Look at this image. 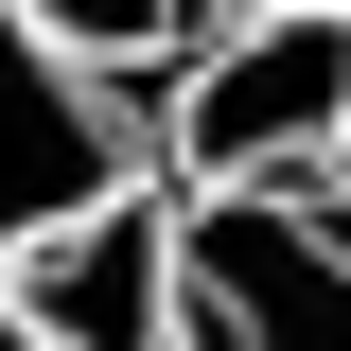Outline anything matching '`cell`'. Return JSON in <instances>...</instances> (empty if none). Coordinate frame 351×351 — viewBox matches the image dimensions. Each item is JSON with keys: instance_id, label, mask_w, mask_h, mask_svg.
Here are the masks:
<instances>
[{"instance_id": "277c9868", "label": "cell", "mask_w": 351, "mask_h": 351, "mask_svg": "<svg viewBox=\"0 0 351 351\" xmlns=\"http://www.w3.org/2000/svg\"><path fill=\"white\" fill-rule=\"evenodd\" d=\"M0 299H18L36 351H176V193L141 176V193L71 211L53 246L0 263Z\"/></svg>"}, {"instance_id": "5b68a950", "label": "cell", "mask_w": 351, "mask_h": 351, "mask_svg": "<svg viewBox=\"0 0 351 351\" xmlns=\"http://www.w3.org/2000/svg\"><path fill=\"white\" fill-rule=\"evenodd\" d=\"M0 18H36L53 53H71L88 88H123V106H158L193 53H211V18L228 0H0Z\"/></svg>"}, {"instance_id": "52a82bcc", "label": "cell", "mask_w": 351, "mask_h": 351, "mask_svg": "<svg viewBox=\"0 0 351 351\" xmlns=\"http://www.w3.org/2000/svg\"><path fill=\"white\" fill-rule=\"evenodd\" d=\"M0 351H36V334H18V299H0Z\"/></svg>"}, {"instance_id": "8992f818", "label": "cell", "mask_w": 351, "mask_h": 351, "mask_svg": "<svg viewBox=\"0 0 351 351\" xmlns=\"http://www.w3.org/2000/svg\"><path fill=\"white\" fill-rule=\"evenodd\" d=\"M316 193H334V211H351V141H334V176H316Z\"/></svg>"}, {"instance_id": "3957f363", "label": "cell", "mask_w": 351, "mask_h": 351, "mask_svg": "<svg viewBox=\"0 0 351 351\" xmlns=\"http://www.w3.org/2000/svg\"><path fill=\"white\" fill-rule=\"evenodd\" d=\"M141 176H158L141 106H123V88H88L36 18H0V263L53 246V228L106 211V193H141Z\"/></svg>"}, {"instance_id": "6da1fadb", "label": "cell", "mask_w": 351, "mask_h": 351, "mask_svg": "<svg viewBox=\"0 0 351 351\" xmlns=\"http://www.w3.org/2000/svg\"><path fill=\"white\" fill-rule=\"evenodd\" d=\"M158 193H316L351 141V0H263L211 18V53L141 106Z\"/></svg>"}, {"instance_id": "ba28073f", "label": "cell", "mask_w": 351, "mask_h": 351, "mask_svg": "<svg viewBox=\"0 0 351 351\" xmlns=\"http://www.w3.org/2000/svg\"><path fill=\"white\" fill-rule=\"evenodd\" d=\"M228 18H263V0H228Z\"/></svg>"}, {"instance_id": "7a4b0ae2", "label": "cell", "mask_w": 351, "mask_h": 351, "mask_svg": "<svg viewBox=\"0 0 351 351\" xmlns=\"http://www.w3.org/2000/svg\"><path fill=\"white\" fill-rule=\"evenodd\" d=\"M176 351H351V211L176 193Z\"/></svg>"}]
</instances>
